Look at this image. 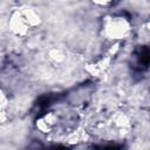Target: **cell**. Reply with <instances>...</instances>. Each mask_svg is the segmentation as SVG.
Listing matches in <instances>:
<instances>
[{"mask_svg": "<svg viewBox=\"0 0 150 150\" xmlns=\"http://www.w3.org/2000/svg\"><path fill=\"white\" fill-rule=\"evenodd\" d=\"M84 139H86V130L83 129H75L67 137V142L70 144H79Z\"/></svg>", "mask_w": 150, "mask_h": 150, "instance_id": "obj_8", "label": "cell"}, {"mask_svg": "<svg viewBox=\"0 0 150 150\" xmlns=\"http://www.w3.org/2000/svg\"><path fill=\"white\" fill-rule=\"evenodd\" d=\"M8 27L9 30L16 36H25L32 29L20 7L12 11L8 19Z\"/></svg>", "mask_w": 150, "mask_h": 150, "instance_id": "obj_2", "label": "cell"}, {"mask_svg": "<svg viewBox=\"0 0 150 150\" xmlns=\"http://www.w3.org/2000/svg\"><path fill=\"white\" fill-rule=\"evenodd\" d=\"M145 27H146V29L150 32V21H148V22L145 23Z\"/></svg>", "mask_w": 150, "mask_h": 150, "instance_id": "obj_11", "label": "cell"}, {"mask_svg": "<svg viewBox=\"0 0 150 150\" xmlns=\"http://www.w3.org/2000/svg\"><path fill=\"white\" fill-rule=\"evenodd\" d=\"M110 1H94V5H100V6H108L110 5Z\"/></svg>", "mask_w": 150, "mask_h": 150, "instance_id": "obj_10", "label": "cell"}, {"mask_svg": "<svg viewBox=\"0 0 150 150\" xmlns=\"http://www.w3.org/2000/svg\"><path fill=\"white\" fill-rule=\"evenodd\" d=\"M20 8H21V11H22L26 20L28 21L29 26L32 27V29L35 28V27H39L41 25L42 19H41L40 14L38 13V11L35 8H33L30 6H21Z\"/></svg>", "mask_w": 150, "mask_h": 150, "instance_id": "obj_5", "label": "cell"}, {"mask_svg": "<svg viewBox=\"0 0 150 150\" xmlns=\"http://www.w3.org/2000/svg\"><path fill=\"white\" fill-rule=\"evenodd\" d=\"M56 123H57V116L54 112L49 111V112H46L36 118L35 127L39 131H41L43 134H48V132L53 131V129L56 127Z\"/></svg>", "mask_w": 150, "mask_h": 150, "instance_id": "obj_4", "label": "cell"}, {"mask_svg": "<svg viewBox=\"0 0 150 150\" xmlns=\"http://www.w3.org/2000/svg\"><path fill=\"white\" fill-rule=\"evenodd\" d=\"M111 62H112V57L105 54L104 56L100 57L98 60L93 61V62L86 64L84 70L91 77H98V76H101L102 74H104L109 69Z\"/></svg>", "mask_w": 150, "mask_h": 150, "instance_id": "obj_3", "label": "cell"}, {"mask_svg": "<svg viewBox=\"0 0 150 150\" xmlns=\"http://www.w3.org/2000/svg\"><path fill=\"white\" fill-rule=\"evenodd\" d=\"M131 32V22L128 18L121 14H110L102 20L101 34L107 40L120 42L125 39Z\"/></svg>", "mask_w": 150, "mask_h": 150, "instance_id": "obj_1", "label": "cell"}, {"mask_svg": "<svg viewBox=\"0 0 150 150\" xmlns=\"http://www.w3.org/2000/svg\"><path fill=\"white\" fill-rule=\"evenodd\" d=\"M130 117L128 114H125L124 111H116L112 117H111V123L114 124L115 128L120 129V130H124L130 125Z\"/></svg>", "mask_w": 150, "mask_h": 150, "instance_id": "obj_6", "label": "cell"}, {"mask_svg": "<svg viewBox=\"0 0 150 150\" xmlns=\"http://www.w3.org/2000/svg\"><path fill=\"white\" fill-rule=\"evenodd\" d=\"M9 103V100L7 98V96H6V94L1 90V110L4 111L5 110V108L7 107V104Z\"/></svg>", "mask_w": 150, "mask_h": 150, "instance_id": "obj_9", "label": "cell"}, {"mask_svg": "<svg viewBox=\"0 0 150 150\" xmlns=\"http://www.w3.org/2000/svg\"><path fill=\"white\" fill-rule=\"evenodd\" d=\"M48 57H49V60L52 62L60 64V63L64 62V60L67 57V54H66V52L62 48L54 47V48H50L48 50Z\"/></svg>", "mask_w": 150, "mask_h": 150, "instance_id": "obj_7", "label": "cell"}]
</instances>
